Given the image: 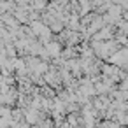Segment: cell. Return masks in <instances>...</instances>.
Returning <instances> with one entry per match:
<instances>
[{
	"instance_id": "1",
	"label": "cell",
	"mask_w": 128,
	"mask_h": 128,
	"mask_svg": "<svg viewBox=\"0 0 128 128\" xmlns=\"http://www.w3.org/2000/svg\"><path fill=\"white\" fill-rule=\"evenodd\" d=\"M37 118H39V116H37V110H35V109H30L28 114H26V121H28V123H37Z\"/></svg>"
}]
</instances>
